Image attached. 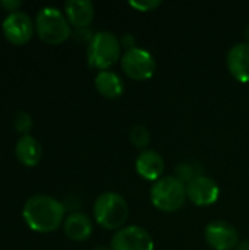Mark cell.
<instances>
[{
  "mask_svg": "<svg viewBox=\"0 0 249 250\" xmlns=\"http://www.w3.org/2000/svg\"><path fill=\"white\" fill-rule=\"evenodd\" d=\"M13 126H15V130H16L18 133H22V136L29 135L28 132H29L31 127H32V117H31V114L26 113V111H19V113H16L15 120H13Z\"/></svg>",
  "mask_w": 249,
  "mask_h": 250,
  "instance_id": "d6986e66",
  "label": "cell"
},
{
  "mask_svg": "<svg viewBox=\"0 0 249 250\" xmlns=\"http://www.w3.org/2000/svg\"><path fill=\"white\" fill-rule=\"evenodd\" d=\"M3 32L4 37L12 44H25L31 40L34 32V22L26 12L16 10L9 13L3 21Z\"/></svg>",
  "mask_w": 249,
  "mask_h": 250,
  "instance_id": "30bf717a",
  "label": "cell"
},
{
  "mask_svg": "<svg viewBox=\"0 0 249 250\" xmlns=\"http://www.w3.org/2000/svg\"><path fill=\"white\" fill-rule=\"evenodd\" d=\"M235 250H249V240H242L238 243V246L235 248Z\"/></svg>",
  "mask_w": 249,
  "mask_h": 250,
  "instance_id": "cb8c5ba5",
  "label": "cell"
},
{
  "mask_svg": "<svg viewBox=\"0 0 249 250\" xmlns=\"http://www.w3.org/2000/svg\"><path fill=\"white\" fill-rule=\"evenodd\" d=\"M164 167L166 164H164L163 157L154 149L141 151L135 160V170L138 176L153 183L163 177Z\"/></svg>",
  "mask_w": 249,
  "mask_h": 250,
  "instance_id": "8fae6325",
  "label": "cell"
},
{
  "mask_svg": "<svg viewBox=\"0 0 249 250\" xmlns=\"http://www.w3.org/2000/svg\"><path fill=\"white\" fill-rule=\"evenodd\" d=\"M63 231L75 242L87 240L92 234V221L82 212H72L63 221Z\"/></svg>",
  "mask_w": 249,
  "mask_h": 250,
  "instance_id": "2e32d148",
  "label": "cell"
},
{
  "mask_svg": "<svg viewBox=\"0 0 249 250\" xmlns=\"http://www.w3.org/2000/svg\"><path fill=\"white\" fill-rule=\"evenodd\" d=\"M122 59V47L119 37L110 31H98L87 45V60L90 67L110 70Z\"/></svg>",
  "mask_w": 249,
  "mask_h": 250,
  "instance_id": "7a4b0ae2",
  "label": "cell"
},
{
  "mask_svg": "<svg viewBox=\"0 0 249 250\" xmlns=\"http://www.w3.org/2000/svg\"><path fill=\"white\" fill-rule=\"evenodd\" d=\"M204 239L213 250H233L239 243L238 230L223 220L208 223L204 230Z\"/></svg>",
  "mask_w": 249,
  "mask_h": 250,
  "instance_id": "ba28073f",
  "label": "cell"
},
{
  "mask_svg": "<svg viewBox=\"0 0 249 250\" xmlns=\"http://www.w3.org/2000/svg\"><path fill=\"white\" fill-rule=\"evenodd\" d=\"M95 89L98 94L107 100H116L119 98L123 91H125V83L123 79L120 78L119 73L113 70H101L95 75L94 79Z\"/></svg>",
  "mask_w": 249,
  "mask_h": 250,
  "instance_id": "5bb4252c",
  "label": "cell"
},
{
  "mask_svg": "<svg viewBox=\"0 0 249 250\" xmlns=\"http://www.w3.org/2000/svg\"><path fill=\"white\" fill-rule=\"evenodd\" d=\"M94 250H112L110 248H107V246H104V245H98V246H95Z\"/></svg>",
  "mask_w": 249,
  "mask_h": 250,
  "instance_id": "d4e9b609",
  "label": "cell"
},
{
  "mask_svg": "<svg viewBox=\"0 0 249 250\" xmlns=\"http://www.w3.org/2000/svg\"><path fill=\"white\" fill-rule=\"evenodd\" d=\"M110 249L154 250V240L145 229L139 226H125L113 234Z\"/></svg>",
  "mask_w": 249,
  "mask_h": 250,
  "instance_id": "52a82bcc",
  "label": "cell"
},
{
  "mask_svg": "<svg viewBox=\"0 0 249 250\" xmlns=\"http://www.w3.org/2000/svg\"><path fill=\"white\" fill-rule=\"evenodd\" d=\"M66 208L62 202L48 195L31 196L22 209L26 226L38 233H51L65 221Z\"/></svg>",
  "mask_w": 249,
  "mask_h": 250,
  "instance_id": "6da1fadb",
  "label": "cell"
},
{
  "mask_svg": "<svg viewBox=\"0 0 249 250\" xmlns=\"http://www.w3.org/2000/svg\"><path fill=\"white\" fill-rule=\"evenodd\" d=\"M227 69L230 75L241 83L249 82V44L238 42L227 53Z\"/></svg>",
  "mask_w": 249,
  "mask_h": 250,
  "instance_id": "7c38bea8",
  "label": "cell"
},
{
  "mask_svg": "<svg viewBox=\"0 0 249 250\" xmlns=\"http://www.w3.org/2000/svg\"><path fill=\"white\" fill-rule=\"evenodd\" d=\"M35 31L41 41L45 44H60L66 41L70 34V23L63 12L57 7H43L35 16Z\"/></svg>",
  "mask_w": 249,
  "mask_h": 250,
  "instance_id": "5b68a950",
  "label": "cell"
},
{
  "mask_svg": "<svg viewBox=\"0 0 249 250\" xmlns=\"http://www.w3.org/2000/svg\"><path fill=\"white\" fill-rule=\"evenodd\" d=\"M120 67L123 73L132 81H147L154 76L157 64L154 56L141 47H135L122 54Z\"/></svg>",
  "mask_w": 249,
  "mask_h": 250,
  "instance_id": "8992f818",
  "label": "cell"
},
{
  "mask_svg": "<svg viewBox=\"0 0 249 250\" xmlns=\"http://www.w3.org/2000/svg\"><path fill=\"white\" fill-rule=\"evenodd\" d=\"M94 34H95V32H92V31L90 29V26H88V28H78V29L75 31V38H76L78 41H81V42H87V45H88L90 41L92 40Z\"/></svg>",
  "mask_w": 249,
  "mask_h": 250,
  "instance_id": "44dd1931",
  "label": "cell"
},
{
  "mask_svg": "<svg viewBox=\"0 0 249 250\" xmlns=\"http://www.w3.org/2000/svg\"><path fill=\"white\" fill-rule=\"evenodd\" d=\"M245 37H247V42L249 44V25L247 26V31H245Z\"/></svg>",
  "mask_w": 249,
  "mask_h": 250,
  "instance_id": "484cf974",
  "label": "cell"
},
{
  "mask_svg": "<svg viewBox=\"0 0 249 250\" xmlns=\"http://www.w3.org/2000/svg\"><path fill=\"white\" fill-rule=\"evenodd\" d=\"M220 196L219 185L208 176H197L186 185V198L195 207H210Z\"/></svg>",
  "mask_w": 249,
  "mask_h": 250,
  "instance_id": "9c48e42d",
  "label": "cell"
},
{
  "mask_svg": "<svg viewBox=\"0 0 249 250\" xmlns=\"http://www.w3.org/2000/svg\"><path fill=\"white\" fill-rule=\"evenodd\" d=\"M176 177L182 182V183H185V185H188L192 179H195L197 176H201L203 173H201V170H200V167L198 166H195V164H192V163H181L178 167H176Z\"/></svg>",
  "mask_w": 249,
  "mask_h": 250,
  "instance_id": "ac0fdd59",
  "label": "cell"
},
{
  "mask_svg": "<svg viewBox=\"0 0 249 250\" xmlns=\"http://www.w3.org/2000/svg\"><path fill=\"white\" fill-rule=\"evenodd\" d=\"M119 41H120V47H122L125 51L132 50V48L136 47V38H135L134 34H123V35L119 38Z\"/></svg>",
  "mask_w": 249,
  "mask_h": 250,
  "instance_id": "7402d4cb",
  "label": "cell"
},
{
  "mask_svg": "<svg viewBox=\"0 0 249 250\" xmlns=\"http://www.w3.org/2000/svg\"><path fill=\"white\" fill-rule=\"evenodd\" d=\"M95 223L106 230H120L129 217V205L125 198L116 192H104L94 202Z\"/></svg>",
  "mask_w": 249,
  "mask_h": 250,
  "instance_id": "3957f363",
  "label": "cell"
},
{
  "mask_svg": "<svg viewBox=\"0 0 249 250\" xmlns=\"http://www.w3.org/2000/svg\"><path fill=\"white\" fill-rule=\"evenodd\" d=\"M65 15L70 26L88 28L94 19L95 10L94 4L90 0H68L65 3Z\"/></svg>",
  "mask_w": 249,
  "mask_h": 250,
  "instance_id": "4fadbf2b",
  "label": "cell"
},
{
  "mask_svg": "<svg viewBox=\"0 0 249 250\" xmlns=\"http://www.w3.org/2000/svg\"><path fill=\"white\" fill-rule=\"evenodd\" d=\"M150 139H151V133L142 125H136V126H134L129 130V141H131V144L135 148L141 149V151H145V148L150 144Z\"/></svg>",
  "mask_w": 249,
  "mask_h": 250,
  "instance_id": "e0dca14e",
  "label": "cell"
},
{
  "mask_svg": "<svg viewBox=\"0 0 249 250\" xmlns=\"http://www.w3.org/2000/svg\"><path fill=\"white\" fill-rule=\"evenodd\" d=\"M16 158L26 167H34L43 158V146L40 141H37L31 135L21 136L15 145Z\"/></svg>",
  "mask_w": 249,
  "mask_h": 250,
  "instance_id": "9a60e30c",
  "label": "cell"
},
{
  "mask_svg": "<svg viewBox=\"0 0 249 250\" xmlns=\"http://www.w3.org/2000/svg\"><path fill=\"white\" fill-rule=\"evenodd\" d=\"M129 6L138 12H153L161 6L160 0H142V1H129Z\"/></svg>",
  "mask_w": 249,
  "mask_h": 250,
  "instance_id": "ffe728a7",
  "label": "cell"
},
{
  "mask_svg": "<svg viewBox=\"0 0 249 250\" xmlns=\"http://www.w3.org/2000/svg\"><path fill=\"white\" fill-rule=\"evenodd\" d=\"M0 4H1V7H4L7 12L12 13V12H16L21 7L22 1H19V0H1Z\"/></svg>",
  "mask_w": 249,
  "mask_h": 250,
  "instance_id": "603a6c76",
  "label": "cell"
},
{
  "mask_svg": "<svg viewBox=\"0 0 249 250\" xmlns=\"http://www.w3.org/2000/svg\"><path fill=\"white\" fill-rule=\"evenodd\" d=\"M150 199L158 211L176 212L188 201L186 185L182 183L176 176H163L153 183Z\"/></svg>",
  "mask_w": 249,
  "mask_h": 250,
  "instance_id": "277c9868",
  "label": "cell"
}]
</instances>
